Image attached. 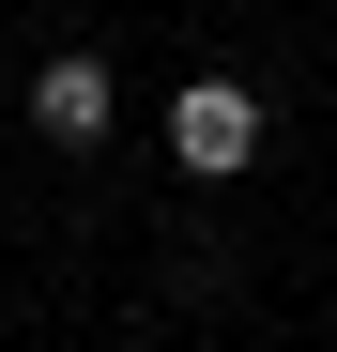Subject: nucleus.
Instances as JSON below:
<instances>
[{"label":"nucleus","instance_id":"1","mask_svg":"<svg viewBox=\"0 0 337 352\" xmlns=\"http://www.w3.org/2000/svg\"><path fill=\"white\" fill-rule=\"evenodd\" d=\"M168 168H184V184H246L261 168V92L246 77H184L168 92Z\"/></svg>","mask_w":337,"mask_h":352},{"label":"nucleus","instance_id":"2","mask_svg":"<svg viewBox=\"0 0 337 352\" xmlns=\"http://www.w3.org/2000/svg\"><path fill=\"white\" fill-rule=\"evenodd\" d=\"M123 123V77H107V46H62V62H31V138L46 153H107Z\"/></svg>","mask_w":337,"mask_h":352}]
</instances>
